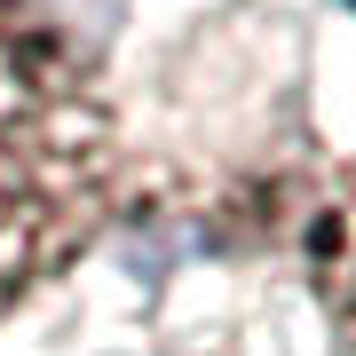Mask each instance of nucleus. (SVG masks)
Instances as JSON below:
<instances>
[{
    "mask_svg": "<svg viewBox=\"0 0 356 356\" xmlns=\"http://www.w3.org/2000/svg\"><path fill=\"white\" fill-rule=\"evenodd\" d=\"M119 135L95 72L32 0H0V317L103 229Z\"/></svg>",
    "mask_w": 356,
    "mask_h": 356,
    "instance_id": "obj_1",
    "label": "nucleus"
},
{
    "mask_svg": "<svg viewBox=\"0 0 356 356\" xmlns=\"http://www.w3.org/2000/svg\"><path fill=\"white\" fill-rule=\"evenodd\" d=\"M309 285H317V309L332 317V332L356 348V159L332 175L317 222H309Z\"/></svg>",
    "mask_w": 356,
    "mask_h": 356,
    "instance_id": "obj_2",
    "label": "nucleus"
},
{
    "mask_svg": "<svg viewBox=\"0 0 356 356\" xmlns=\"http://www.w3.org/2000/svg\"><path fill=\"white\" fill-rule=\"evenodd\" d=\"M348 8H356V0H348Z\"/></svg>",
    "mask_w": 356,
    "mask_h": 356,
    "instance_id": "obj_3",
    "label": "nucleus"
}]
</instances>
